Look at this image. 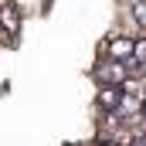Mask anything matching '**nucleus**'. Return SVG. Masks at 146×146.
Returning <instances> with one entry per match:
<instances>
[{"label":"nucleus","mask_w":146,"mask_h":146,"mask_svg":"<svg viewBox=\"0 0 146 146\" xmlns=\"http://www.w3.org/2000/svg\"><path fill=\"white\" fill-rule=\"evenodd\" d=\"M95 82L99 85H122L126 78H129V61H115V58H106L102 54V61L95 65Z\"/></svg>","instance_id":"f257e3e1"},{"label":"nucleus","mask_w":146,"mask_h":146,"mask_svg":"<svg viewBox=\"0 0 146 146\" xmlns=\"http://www.w3.org/2000/svg\"><path fill=\"white\" fill-rule=\"evenodd\" d=\"M21 21H24V14H21V7L10 0V3H0V41L3 44H10L17 31H21Z\"/></svg>","instance_id":"f03ea898"},{"label":"nucleus","mask_w":146,"mask_h":146,"mask_svg":"<svg viewBox=\"0 0 146 146\" xmlns=\"http://www.w3.org/2000/svg\"><path fill=\"white\" fill-rule=\"evenodd\" d=\"M133 44H136L133 34H115V37H109L102 44V54L106 58H115V61H129L133 58Z\"/></svg>","instance_id":"7ed1b4c3"},{"label":"nucleus","mask_w":146,"mask_h":146,"mask_svg":"<svg viewBox=\"0 0 146 146\" xmlns=\"http://www.w3.org/2000/svg\"><path fill=\"white\" fill-rule=\"evenodd\" d=\"M122 99V85H99V109L102 112H112Z\"/></svg>","instance_id":"20e7f679"},{"label":"nucleus","mask_w":146,"mask_h":146,"mask_svg":"<svg viewBox=\"0 0 146 146\" xmlns=\"http://www.w3.org/2000/svg\"><path fill=\"white\" fill-rule=\"evenodd\" d=\"M14 3L21 7V14H34V10H41L44 0H14Z\"/></svg>","instance_id":"39448f33"},{"label":"nucleus","mask_w":146,"mask_h":146,"mask_svg":"<svg viewBox=\"0 0 146 146\" xmlns=\"http://www.w3.org/2000/svg\"><path fill=\"white\" fill-rule=\"evenodd\" d=\"M99 146H122V143H115V139H99Z\"/></svg>","instance_id":"423d86ee"},{"label":"nucleus","mask_w":146,"mask_h":146,"mask_svg":"<svg viewBox=\"0 0 146 146\" xmlns=\"http://www.w3.org/2000/svg\"><path fill=\"white\" fill-rule=\"evenodd\" d=\"M0 3H10V0H0Z\"/></svg>","instance_id":"0eeeda50"}]
</instances>
